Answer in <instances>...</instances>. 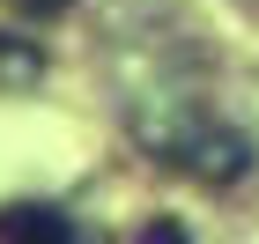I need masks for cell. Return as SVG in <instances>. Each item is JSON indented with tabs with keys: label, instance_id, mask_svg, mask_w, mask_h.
Here are the masks:
<instances>
[{
	"label": "cell",
	"instance_id": "6da1fadb",
	"mask_svg": "<svg viewBox=\"0 0 259 244\" xmlns=\"http://www.w3.org/2000/svg\"><path fill=\"white\" fill-rule=\"evenodd\" d=\"M22 237H37V244H74L81 229L67 222L60 207H45V200H22V207H0V244H22Z\"/></svg>",
	"mask_w": 259,
	"mask_h": 244
},
{
	"label": "cell",
	"instance_id": "7a4b0ae2",
	"mask_svg": "<svg viewBox=\"0 0 259 244\" xmlns=\"http://www.w3.org/2000/svg\"><path fill=\"white\" fill-rule=\"evenodd\" d=\"M37 74H45L37 37H8V30H0V89H30Z\"/></svg>",
	"mask_w": 259,
	"mask_h": 244
},
{
	"label": "cell",
	"instance_id": "3957f363",
	"mask_svg": "<svg viewBox=\"0 0 259 244\" xmlns=\"http://www.w3.org/2000/svg\"><path fill=\"white\" fill-rule=\"evenodd\" d=\"M8 8H15V15H30V22H52V15H67L74 0H8Z\"/></svg>",
	"mask_w": 259,
	"mask_h": 244
}]
</instances>
